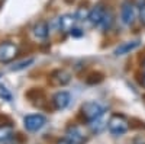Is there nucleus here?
I'll return each mask as SVG.
<instances>
[{
  "mask_svg": "<svg viewBox=\"0 0 145 144\" xmlns=\"http://www.w3.org/2000/svg\"><path fill=\"white\" fill-rule=\"evenodd\" d=\"M107 130H109V133H110L112 135H116V137L123 135L129 130L128 118H125L123 115H120V114H113L110 116V119L107 121Z\"/></svg>",
  "mask_w": 145,
  "mask_h": 144,
  "instance_id": "obj_1",
  "label": "nucleus"
},
{
  "mask_svg": "<svg viewBox=\"0 0 145 144\" xmlns=\"http://www.w3.org/2000/svg\"><path fill=\"white\" fill-rule=\"evenodd\" d=\"M103 114H105V108L97 102L90 101V102L83 103V106H81V116L86 119L87 122H91L94 119L102 118Z\"/></svg>",
  "mask_w": 145,
  "mask_h": 144,
  "instance_id": "obj_2",
  "label": "nucleus"
},
{
  "mask_svg": "<svg viewBox=\"0 0 145 144\" xmlns=\"http://www.w3.org/2000/svg\"><path fill=\"white\" fill-rule=\"evenodd\" d=\"M135 18H137V5L131 0H125L120 5V20H122L123 25L131 26L135 22Z\"/></svg>",
  "mask_w": 145,
  "mask_h": 144,
  "instance_id": "obj_3",
  "label": "nucleus"
},
{
  "mask_svg": "<svg viewBox=\"0 0 145 144\" xmlns=\"http://www.w3.org/2000/svg\"><path fill=\"white\" fill-rule=\"evenodd\" d=\"M45 124H46V118L41 114H32V115H26L23 118V125L31 133L39 131Z\"/></svg>",
  "mask_w": 145,
  "mask_h": 144,
  "instance_id": "obj_4",
  "label": "nucleus"
},
{
  "mask_svg": "<svg viewBox=\"0 0 145 144\" xmlns=\"http://www.w3.org/2000/svg\"><path fill=\"white\" fill-rule=\"evenodd\" d=\"M18 55V47L13 42H3L0 44V61L9 63Z\"/></svg>",
  "mask_w": 145,
  "mask_h": 144,
  "instance_id": "obj_5",
  "label": "nucleus"
},
{
  "mask_svg": "<svg viewBox=\"0 0 145 144\" xmlns=\"http://www.w3.org/2000/svg\"><path fill=\"white\" fill-rule=\"evenodd\" d=\"M70 80H71V74L64 68L55 70L51 74V83L55 86H65L70 83Z\"/></svg>",
  "mask_w": 145,
  "mask_h": 144,
  "instance_id": "obj_6",
  "label": "nucleus"
},
{
  "mask_svg": "<svg viewBox=\"0 0 145 144\" xmlns=\"http://www.w3.org/2000/svg\"><path fill=\"white\" fill-rule=\"evenodd\" d=\"M70 102H71V96H70L68 92H64V90L55 93V95H54V98H52L54 108H55V109H58V111L65 109V108L70 105Z\"/></svg>",
  "mask_w": 145,
  "mask_h": 144,
  "instance_id": "obj_7",
  "label": "nucleus"
},
{
  "mask_svg": "<svg viewBox=\"0 0 145 144\" xmlns=\"http://www.w3.org/2000/svg\"><path fill=\"white\" fill-rule=\"evenodd\" d=\"M65 137L74 144H83L84 141H86V135H84V133L76 125H71L67 128L65 131Z\"/></svg>",
  "mask_w": 145,
  "mask_h": 144,
  "instance_id": "obj_8",
  "label": "nucleus"
},
{
  "mask_svg": "<svg viewBox=\"0 0 145 144\" xmlns=\"http://www.w3.org/2000/svg\"><path fill=\"white\" fill-rule=\"evenodd\" d=\"M105 12H106V9L103 7V5H96L94 7H91L89 10V15H87L89 22L91 23V25H94V26H99V23H100V20H102V18L105 15Z\"/></svg>",
  "mask_w": 145,
  "mask_h": 144,
  "instance_id": "obj_9",
  "label": "nucleus"
},
{
  "mask_svg": "<svg viewBox=\"0 0 145 144\" xmlns=\"http://www.w3.org/2000/svg\"><path fill=\"white\" fill-rule=\"evenodd\" d=\"M76 22H77L76 15L65 13V15H63V16H59V19H58L59 31H63V32H70L72 28L76 26Z\"/></svg>",
  "mask_w": 145,
  "mask_h": 144,
  "instance_id": "obj_10",
  "label": "nucleus"
},
{
  "mask_svg": "<svg viewBox=\"0 0 145 144\" xmlns=\"http://www.w3.org/2000/svg\"><path fill=\"white\" fill-rule=\"evenodd\" d=\"M141 45V41L135 39V41H126V42H122L116 50H115V55H125V54H129L131 51L137 50V48Z\"/></svg>",
  "mask_w": 145,
  "mask_h": 144,
  "instance_id": "obj_11",
  "label": "nucleus"
},
{
  "mask_svg": "<svg viewBox=\"0 0 145 144\" xmlns=\"http://www.w3.org/2000/svg\"><path fill=\"white\" fill-rule=\"evenodd\" d=\"M32 32L36 39H45L48 37V34H50V26H48V23L45 20H39L35 23Z\"/></svg>",
  "mask_w": 145,
  "mask_h": 144,
  "instance_id": "obj_12",
  "label": "nucleus"
},
{
  "mask_svg": "<svg viewBox=\"0 0 145 144\" xmlns=\"http://www.w3.org/2000/svg\"><path fill=\"white\" fill-rule=\"evenodd\" d=\"M113 23H115V15H113L112 9H106L105 15H103V18H102V20L99 23V28L102 31H109L113 26Z\"/></svg>",
  "mask_w": 145,
  "mask_h": 144,
  "instance_id": "obj_13",
  "label": "nucleus"
},
{
  "mask_svg": "<svg viewBox=\"0 0 145 144\" xmlns=\"http://www.w3.org/2000/svg\"><path fill=\"white\" fill-rule=\"evenodd\" d=\"M13 138V127L12 125H0V144L7 143Z\"/></svg>",
  "mask_w": 145,
  "mask_h": 144,
  "instance_id": "obj_14",
  "label": "nucleus"
},
{
  "mask_svg": "<svg viewBox=\"0 0 145 144\" xmlns=\"http://www.w3.org/2000/svg\"><path fill=\"white\" fill-rule=\"evenodd\" d=\"M89 127L91 130V133L99 134V133H102V131H103V128L106 127V124L102 121V118H99V119H94V121L89 122Z\"/></svg>",
  "mask_w": 145,
  "mask_h": 144,
  "instance_id": "obj_15",
  "label": "nucleus"
},
{
  "mask_svg": "<svg viewBox=\"0 0 145 144\" xmlns=\"http://www.w3.org/2000/svg\"><path fill=\"white\" fill-rule=\"evenodd\" d=\"M32 63H33V58L23 60V61H20V63H18V64H15V66H12V67H10V70H12V71H19V70L26 68V67H28V66H31Z\"/></svg>",
  "mask_w": 145,
  "mask_h": 144,
  "instance_id": "obj_16",
  "label": "nucleus"
},
{
  "mask_svg": "<svg viewBox=\"0 0 145 144\" xmlns=\"http://www.w3.org/2000/svg\"><path fill=\"white\" fill-rule=\"evenodd\" d=\"M0 96H2V98H5V99H7V101H10V99H12L10 92H9L5 86H0Z\"/></svg>",
  "mask_w": 145,
  "mask_h": 144,
  "instance_id": "obj_17",
  "label": "nucleus"
},
{
  "mask_svg": "<svg viewBox=\"0 0 145 144\" xmlns=\"http://www.w3.org/2000/svg\"><path fill=\"white\" fill-rule=\"evenodd\" d=\"M139 22L142 23V26H145V5L139 6Z\"/></svg>",
  "mask_w": 145,
  "mask_h": 144,
  "instance_id": "obj_18",
  "label": "nucleus"
},
{
  "mask_svg": "<svg viewBox=\"0 0 145 144\" xmlns=\"http://www.w3.org/2000/svg\"><path fill=\"white\" fill-rule=\"evenodd\" d=\"M70 34L72 35V37H77V38H78V37H81V35H83L84 32H83L80 28H76V26H74V28H72V29L70 31Z\"/></svg>",
  "mask_w": 145,
  "mask_h": 144,
  "instance_id": "obj_19",
  "label": "nucleus"
},
{
  "mask_svg": "<svg viewBox=\"0 0 145 144\" xmlns=\"http://www.w3.org/2000/svg\"><path fill=\"white\" fill-rule=\"evenodd\" d=\"M57 144H74V143H71V141H70V140H68V138L65 137V138H61V140H58V141H57Z\"/></svg>",
  "mask_w": 145,
  "mask_h": 144,
  "instance_id": "obj_20",
  "label": "nucleus"
},
{
  "mask_svg": "<svg viewBox=\"0 0 145 144\" xmlns=\"http://www.w3.org/2000/svg\"><path fill=\"white\" fill-rule=\"evenodd\" d=\"M141 83H142V86L145 87V74H144V77H142V80H141Z\"/></svg>",
  "mask_w": 145,
  "mask_h": 144,
  "instance_id": "obj_21",
  "label": "nucleus"
},
{
  "mask_svg": "<svg viewBox=\"0 0 145 144\" xmlns=\"http://www.w3.org/2000/svg\"><path fill=\"white\" fill-rule=\"evenodd\" d=\"M142 67H144V70H145V60H144V63H142Z\"/></svg>",
  "mask_w": 145,
  "mask_h": 144,
  "instance_id": "obj_22",
  "label": "nucleus"
},
{
  "mask_svg": "<svg viewBox=\"0 0 145 144\" xmlns=\"http://www.w3.org/2000/svg\"><path fill=\"white\" fill-rule=\"evenodd\" d=\"M0 77H2V74H0Z\"/></svg>",
  "mask_w": 145,
  "mask_h": 144,
  "instance_id": "obj_23",
  "label": "nucleus"
}]
</instances>
